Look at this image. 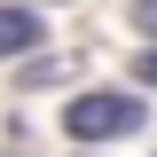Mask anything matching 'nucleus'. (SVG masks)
<instances>
[{"mask_svg": "<svg viewBox=\"0 0 157 157\" xmlns=\"http://www.w3.org/2000/svg\"><path fill=\"white\" fill-rule=\"evenodd\" d=\"M141 126V94H71L63 102V134L71 141H110Z\"/></svg>", "mask_w": 157, "mask_h": 157, "instance_id": "1", "label": "nucleus"}, {"mask_svg": "<svg viewBox=\"0 0 157 157\" xmlns=\"http://www.w3.org/2000/svg\"><path fill=\"white\" fill-rule=\"evenodd\" d=\"M24 47H39V16L32 8H0V55H24Z\"/></svg>", "mask_w": 157, "mask_h": 157, "instance_id": "2", "label": "nucleus"}, {"mask_svg": "<svg viewBox=\"0 0 157 157\" xmlns=\"http://www.w3.org/2000/svg\"><path fill=\"white\" fill-rule=\"evenodd\" d=\"M134 24H157V0H134Z\"/></svg>", "mask_w": 157, "mask_h": 157, "instance_id": "3", "label": "nucleus"}, {"mask_svg": "<svg viewBox=\"0 0 157 157\" xmlns=\"http://www.w3.org/2000/svg\"><path fill=\"white\" fill-rule=\"evenodd\" d=\"M141 86H157V47H149V55H141Z\"/></svg>", "mask_w": 157, "mask_h": 157, "instance_id": "4", "label": "nucleus"}]
</instances>
